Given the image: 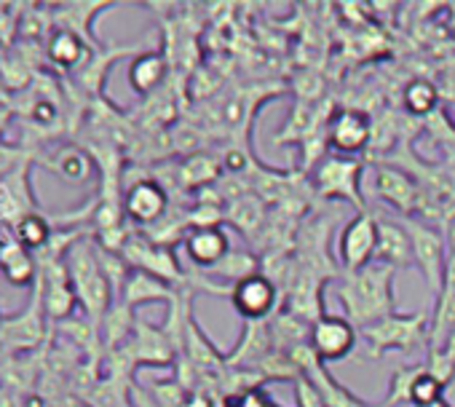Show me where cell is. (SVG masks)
Instances as JSON below:
<instances>
[{"instance_id":"1","label":"cell","mask_w":455,"mask_h":407,"mask_svg":"<svg viewBox=\"0 0 455 407\" xmlns=\"http://www.w3.org/2000/svg\"><path fill=\"white\" fill-rule=\"evenodd\" d=\"M65 266H68L78 306L92 319H100L110 303V279L102 271L97 252L89 244H73L70 252L65 255Z\"/></svg>"},{"instance_id":"2","label":"cell","mask_w":455,"mask_h":407,"mask_svg":"<svg viewBox=\"0 0 455 407\" xmlns=\"http://www.w3.org/2000/svg\"><path fill=\"white\" fill-rule=\"evenodd\" d=\"M378 252V223L367 215L348 223L340 236V258L348 268H362Z\"/></svg>"},{"instance_id":"13","label":"cell","mask_w":455,"mask_h":407,"mask_svg":"<svg viewBox=\"0 0 455 407\" xmlns=\"http://www.w3.org/2000/svg\"><path fill=\"white\" fill-rule=\"evenodd\" d=\"M164 76H166V60L161 54H153V52L137 57L132 62V68H129V84L142 97L150 94V92H156L161 86Z\"/></svg>"},{"instance_id":"17","label":"cell","mask_w":455,"mask_h":407,"mask_svg":"<svg viewBox=\"0 0 455 407\" xmlns=\"http://www.w3.org/2000/svg\"><path fill=\"white\" fill-rule=\"evenodd\" d=\"M404 102H407V110H410V113H415V116H426V113L434 108V102H436V92H434V86H431V84H426V81H415V84H410Z\"/></svg>"},{"instance_id":"6","label":"cell","mask_w":455,"mask_h":407,"mask_svg":"<svg viewBox=\"0 0 455 407\" xmlns=\"http://www.w3.org/2000/svg\"><path fill=\"white\" fill-rule=\"evenodd\" d=\"M274 303H276V287L266 276L250 274L234 287V306L247 319L266 316L274 308Z\"/></svg>"},{"instance_id":"19","label":"cell","mask_w":455,"mask_h":407,"mask_svg":"<svg viewBox=\"0 0 455 407\" xmlns=\"http://www.w3.org/2000/svg\"><path fill=\"white\" fill-rule=\"evenodd\" d=\"M22 407H52L44 396H28L25 402H22Z\"/></svg>"},{"instance_id":"20","label":"cell","mask_w":455,"mask_h":407,"mask_svg":"<svg viewBox=\"0 0 455 407\" xmlns=\"http://www.w3.org/2000/svg\"><path fill=\"white\" fill-rule=\"evenodd\" d=\"M423 407H450L444 399H436V402H431V404H423Z\"/></svg>"},{"instance_id":"7","label":"cell","mask_w":455,"mask_h":407,"mask_svg":"<svg viewBox=\"0 0 455 407\" xmlns=\"http://www.w3.org/2000/svg\"><path fill=\"white\" fill-rule=\"evenodd\" d=\"M0 271L14 287H30L41 276V266L33 252H28L14 239L0 244Z\"/></svg>"},{"instance_id":"18","label":"cell","mask_w":455,"mask_h":407,"mask_svg":"<svg viewBox=\"0 0 455 407\" xmlns=\"http://www.w3.org/2000/svg\"><path fill=\"white\" fill-rule=\"evenodd\" d=\"M239 407H271V399L263 391H250V394L242 396V404Z\"/></svg>"},{"instance_id":"14","label":"cell","mask_w":455,"mask_h":407,"mask_svg":"<svg viewBox=\"0 0 455 407\" xmlns=\"http://www.w3.org/2000/svg\"><path fill=\"white\" fill-rule=\"evenodd\" d=\"M54 172H57L65 182H70V185H84V182L94 174V161H92V156H89L84 148L68 145V148H62V150L57 153V158H54Z\"/></svg>"},{"instance_id":"8","label":"cell","mask_w":455,"mask_h":407,"mask_svg":"<svg viewBox=\"0 0 455 407\" xmlns=\"http://www.w3.org/2000/svg\"><path fill=\"white\" fill-rule=\"evenodd\" d=\"M370 140V121L362 113L346 110L338 113L330 124V142L343 153H356Z\"/></svg>"},{"instance_id":"10","label":"cell","mask_w":455,"mask_h":407,"mask_svg":"<svg viewBox=\"0 0 455 407\" xmlns=\"http://www.w3.org/2000/svg\"><path fill=\"white\" fill-rule=\"evenodd\" d=\"M188 255L193 263L212 268L228 255V239L220 228H198L188 236Z\"/></svg>"},{"instance_id":"9","label":"cell","mask_w":455,"mask_h":407,"mask_svg":"<svg viewBox=\"0 0 455 407\" xmlns=\"http://www.w3.org/2000/svg\"><path fill=\"white\" fill-rule=\"evenodd\" d=\"M12 239L17 244H22L28 252L38 255L49 247V242L54 239V226L46 215L41 212H25L14 226H12Z\"/></svg>"},{"instance_id":"3","label":"cell","mask_w":455,"mask_h":407,"mask_svg":"<svg viewBox=\"0 0 455 407\" xmlns=\"http://www.w3.org/2000/svg\"><path fill=\"white\" fill-rule=\"evenodd\" d=\"M124 210H126V215H129L134 223L150 226V223H156V220L164 215V210H166V193H164V188H161L158 182H153V180H140V182H134V185L126 190V196H124Z\"/></svg>"},{"instance_id":"16","label":"cell","mask_w":455,"mask_h":407,"mask_svg":"<svg viewBox=\"0 0 455 407\" xmlns=\"http://www.w3.org/2000/svg\"><path fill=\"white\" fill-rule=\"evenodd\" d=\"M407 396H410L418 407L431 404V402L442 399V380H436L431 372H420V375L412 378V383H410V388H407Z\"/></svg>"},{"instance_id":"12","label":"cell","mask_w":455,"mask_h":407,"mask_svg":"<svg viewBox=\"0 0 455 407\" xmlns=\"http://www.w3.org/2000/svg\"><path fill=\"white\" fill-rule=\"evenodd\" d=\"M356 174H359L356 161L327 158V164H322V169H319V185L330 196L340 193V196L356 198Z\"/></svg>"},{"instance_id":"5","label":"cell","mask_w":455,"mask_h":407,"mask_svg":"<svg viewBox=\"0 0 455 407\" xmlns=\"http://www.w3.org/2000/svg\"><path fill=\"white\" fill-rule=\"evenodd\" d=\"M46 57L54 68L65 73H76L92 60V49H89V41H84L78 33L57 28L46 38Z\"/></svg>"},{"instance_id":"11","label":"cell","mask_w":455,"mask_h":407,"mask_svg":"<svg viewBox=\"0 0 455 407\" xmlns=\"http://www.w3.org/2000/svg\"><path fill=\"white\" fill-rule=\"evenodd\" d=\"M378 258L388 263V268L410 266L412 260V242L410 234L391 223H378Z\"/></svg>"},{"instance_id":"4","label":"cell","mask_w":455,"mask_h":407,"mask_svg":"<svg viewBox=\"0 0 455 407\" xmlns=\"http://www.w3.org/2000/svg\"><path fill=\"white\" fill-rule=\"evenodd\" d=\"M354 340H356V332L351 322L340 316H322L311 332V343L322 359H343L354 348Z\"/></svg>"},{"instance_id":"15","label":"cell","mask_w":455,"mask_h":407,"mask_svg":"<svg viewBox=\"0 0 455 407\" xmlns=\"http://www.w3.org/2000/svg\"><path fill=\"white\" fill-rule=\"evenodd\" d=\"M126 303H148V300H158L164 298V290L158 284V279L153 274H145V271H137L126 279Z\"/></svg>"}]
</instances>
